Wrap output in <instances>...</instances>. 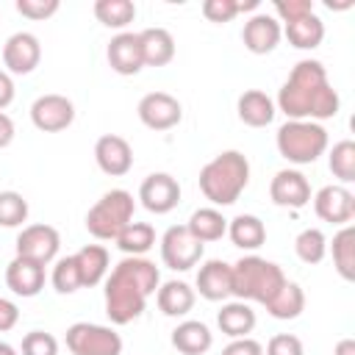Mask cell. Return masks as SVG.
Segmentation results:
<instances>
[{
	"label": "cell",
	"mask_w": 355,
	"mask_h": 355,
	"mask_svg": "<svg viewBox=\"0 0 355 355\" xmlns=\"http://www.w3.org/2000/svg\"><path fill=\"white\" fill-rule=\"evenodd\" d=\"M338 105L341 100L327 80V69L322 67V61L313 58H302L294 64L275 103V108L283 111L288 119H308V122L333 119L338 114Z\"/></svg>",
	"instance_id": "6da1fadb"
},
{
	"label": "cell",
	"mask_w": 355,
	"mask_h": 355,
	"mask_svg": "<svg viewBox=\"0 0 355 355\" xmlns=\"http://www.w3.org/2000/svg\"><path fill=\"white\" fill-rule=\"evenodd\" d=\"M161 272L153 261L125 255L105 275V313L111 324H128L144 313L147 300L158 291Z\"/></svg>",
	"instance_id": "7a4b0ae2"
},
{
	"label": "cell",
	"mask_w": 355,
	"mask_h": 355,
	"mask_svg": "<svg viewBox=\"0 0 355 355\" xmlns=\"http://www.w3.org/2000/svg\"><path fill=\"white\" fill-rule=\"evenodd\" d=\"M197 180L205 200L214 205H233L250 183V161L239 150H225L200 169Z\"/></svg>",
	"instance_id": "3957f363"
},
{
	"label": "cell",
	"mask_w": 355,
	"mask_h": 355,
	"mask_svg": "<svg viewBox=\"0 0 355 355\" xmlns=\"http://www.w3.org/2000/svg\"><path fill=\"white\" fill-rule=\"evenodd\" d=\"M230 269H233V297L244 302L266 305L286 283L283 269L261 255H244L236 263H230Z\"/></svg>",
	"instance_id": "277c9868"
},
{
	"label": "cell",
	"mask_w": 355,
	"mask_h": 355,
	"mask_svg": "<svg viewBox=\"0 0 355 355\" xmlns=\"http://www.w3.org/2000/svg\"><path fill=\"white\" fill-rule=\"evenodd\" d=\"M277 153L288 161V164H313L319 155H324L330 139L327 130L319 122H308V119H286L277 128L275 136Z\"/></svg>",
	"instance_id": "5b68a950"
},
{
	"label": "cell",
	"mask_w": 355,
	"mask_h": 355,
	"mask_svg": "<svg viewBox=\"0 0 355 355\" xmlns=\"http://www.w3.org/2000/svg\"><path fill=\"white\" fill-rule=\"evenodd\" d=\"M133 211H136V202H133V194L125 191V189H111L105 191L86 214V230L100 239V241H111L116 239L130 222H133Z\"/></svg>",
	"instance_id": "8992f818"
},
{
	"label": "cell",
	"mask_w": 355,
	"mask_h": 355,
	"mask_svg": "<svg viewBox=\"0 0 355 355\" xmlns=\"http://www.w3.org/2000/svg\"><path fill=\"white\" fill-rule=\"evenodd\" d=\"M67 349L72 355H122V336L108 324L75 322L67 327Z\"/></svg>",
	"instance_id": "52a82bcc"
},
{
	"label": "cell",
	"mask_w": 355,
	"mask_h": 355,
	"mask_svg": "<svg viewBox=\"0 0 355 355\" xmlns=\"http://www.w3.org/2000/svg\"><path fill=\"white\" fill-rule=\"evenodd\" d=\"M202 250L205 244L197 241L186 225H172L161 236V261L172 272H189L191 266H197L202 258Z\"/></svg>",
	"instance_id": "ba28073f"
},
{
	"label": "cell",
	"mask_w": 355,
	"mask_h": 355,
	"mask_svg": "<svg viewBox=\"0 0 355 355\" xmlns=\"http://www.w3.org/2000/svg\"><path fill=\"white\" fill-rule=\"evenodd\" d=\"M136 114L144 128L150 130H172L183 119V105L169 92H150L139 100Z\"/></svg>",
	"instance_id": "9c48e42d"
},
{
	"label": "cell",
	"mask_w": 355,
	"mask_h": 355,
	"mask_svg": "<svg viewBox=\"0 0 355 355\" xmlns=\"http://www.w3.org/2000/svg\"><path fill=\"white\" fill-rule=\"evenodd\" d=\"M58 247H61V236L53 225H25L17 236V255L22 258H31L42 266H47L50 261H55L58 255Z\"/></svg>",
	"instance_id": "30bf717a"
},
{
	"label": "cell",
	"mask_w": 355,
	"mask_h": 355,
	"mask_svg": "<svg viewBox=\"0 0 355 355\" xmlns=\"http://www.w3.org/2000/svg\"><path fill=\"white\" fill-rule=\"evenodd\" d=\"M31 122L42 133L67 130L75 122V105L64 94H42L31 105Z\"/></svg>",
	"instance_id": "8fae6325"
},
{
	"label": "cell",
	"mask_w": 355,
	"mask_h": 355,
	"mask_svg": "<svg viewBox=\"0 0 355 355\" xmlns=\"http://www.w3.org/2000/svg\"><path fill=\"white\" fill-rule=\"evenodd\" d=\"M139 200H141V205H144L150 214H155V216L169 214V211H175L178 202H180V183H178V178H172L169 172H153V175H147V178L141 180V186H139Z\"/></svg>",
	"instance_id": "7c38bea8"
},
{
	"label": "cell",
	"mask_w": 355,
	"mask_h": 355,
	"mask_svg": "<svg viewBox=\"0 0 355 355\" xmlns=\"http://www.w3.org/2000/svg\"><path fill=\"white\" fill-rule=\"evenodd\" d=\"M313 211L322 222H330V225H349L352 216H355V194L341 186V183H330V186H322L313 197Z\"/></svg>",
	"instance_id": "4fadbf2b"
},
{
	"label": "cell",
	"mask_w": 355,
	"mask_h": 355,
	"mask_svg": "<svg viewBox=\"0 0 355 355\" xmlns=\"http://www.w3.org/2000/svg\"><path fill=\"white\" fill-rule=\"evenodd\" d=\"M42 61V44L33 33H11L3 44V67L8 75H31Z\"/></svg>",
	"instance_id": "5bb4252c"
},
{
	"label": "cell",
	"mask_w": 355,
	"mask_h": 355,
	"mask_svg": "<svg viewBox=\"0 0 355 355\" xmlns=\"http://www.w3.org/2000/svg\"><path fill=\"white\" fill-rule=\"evenodd\" d=\"M94 161H97L100 172H105L111 178H122L133 169V147L128 139H122L116 133H105L94 141Z\"/></svg>",
	"instance_id": "9a60e30c"
},
{
	"label": "cell",
	"mask_w": 355,
	"mask_h": 355,
	"mask_svg": "<svg viewBox=\"0 0 355 355\" xmlns=\"http://www.w3.org/2000/svg\"><path fill=\"white\" fill-rule=\"evenodd\" d=\"M269 197L280 208H305L311 202V183L300 169H280L269 183Z\"/></svg>",
	"instance_id": "2e32d148"
},
{
	"label": "cell",
	"mask_w": 355,
	"mask_h": 355,
	"mask_svg": "<svg viewBox=\"0 0 355 355\" xmlns=\"http://www.w3.org/2000/svg\"><path fill=\"white\" fill-rule=\"evenodd\" d=\"M280 39H283V28H280V22L272 17V14H252L247 22H244V28H241V42H244V47L250 50V53H255V55H266V53H272L277 44H280Z\"/></svg>",
	"instance_id": "e0dca14e"
},
{
	"label": "cell",
	"mask_w": 355,
	"mask_h": 355,
	"mask_svg": "<svg viewBox=\"0 0 355 355\" xmlns=\"http://www.w3.org/2000/svg\"><path fill=\"white\" fill-rule=\"evenodd\" d=\"M197 291L208 302H222L233 297V269L222 258H211L197 272Z\"/></svg>",
	"instance_id": "ac0fdd59"
},
{
	"label": "cell",
	"mask_w": 355,
	"mask_h": 355,
	"mask_svg": "<svg viewBox=\"0 0 355 355\" xmlns=\"http://www.w3.org/2000/svg\"><path fill=\"white\" fill-rule=\"evenodd\" d=\"M105 58H108V67L116 75H136V72H141L144 58H141L139 33H130V31L116 33L108 42V47H105Z\"/></svg>",
	"instance_id": "d6986e66"
},
{
	"label": "cell",
	"mask_w": 355,
	"mask_h": 355,
	"mask_svg": "<svg viewBox=\"0 0 355 355\" xmlns=\"http://www.w3.org/2000/svg\"><path fill=\"white\" fill-rule=\"evenodd\" d=\"M6 286L17 297H36L44 288V266L31 258L14 255L11 263L6 266Z\"/></svg>",
	"instance_id": "ffe728a7"
},
{
	"label": "cell",
	"mask_w": 355,
	"mask_h": 355,
	"mask_svg": "<svg viewBox=\"0 0 355 355\" xmlns=\"http://www.w3.org/2000/svg\"><path fill=\"white\" fill-rule=\"evenodd\" d=\"M194 300H197V291H194L189 283H183V280H166V283H161L158 291H155L158 311H161L164 316H172V319L186 316V313L194 308Z\"/></svg>",
	"instance_id": "44dd1931"
},
{
	"label": "cell",
	"mask_w": 355,
	"mask_h": 355,
	"mask_svg": "<svg viewBox=\"0 0 355 355\" xmlns=\"http://www.w3.org/2000/svg\"><path fill=\"white\" fill-rule=\"evenodd\" d=\"M172 347L180 352V355H205L214 344V333L208 330L205 322H197V319H186L180 322L175 330H172Z\"/></svg>",
	"instance_id": "7402d4cb"
},
{
	"label": "cell",
	"mask_w": 355,
	"mask_h": 355,
	"mask_svg": "<svg viewBox=\"0 0 355 355\" xmlns=\"http://www.w3.org/2000/svg\"><path fill=\"white\" fill-rule=\"evenodd\" d=\"M236 111H239V119L244 125H250V128H266L275 119V114H277L275 100L266 92H261V89H247L239 97Z\"/></svg>",
	"instance_id": "603a6c76"
},
{
	"label": "cell",
	"mask_w": 355,
	"mask_h": 355,
	"mask_svg": "<svg viewBox=\"0 0 355 355\" xmlns=\"http://www.w3.org/2000/svg\"><path fill=\"white\" fill-rule=\"evenodd\" d=\"M144 67H166L175 58V39L166 28H144L139 33Z\"/></svg>",
	"instance_id": "cb8c5ba5"
},
{
	"label": "cell",
	"mask_w": 355,
	"mask_h": 355,
	"mask_svg": "<svg viewBox=\"0 0 355 355\" xmlns=\"http://www.w3.org/2000/svg\"><path fill=\"white\" fill-rule=\"evenodd\" d=\"M255 311L250 308V302H244V300H233V302H225L222 308H219V313H216V324H219V330L225 333V336H230V338H244V336H250L252 333V327H255Z\"/></svg>",
	"instance_id": "d4e9b609"
},
{
	"label": "cell",
	"mask_w": 355,
	"mask_h": 355,
	"mask_svg": "<svg viewBox=\"0 0 355 355\" xmlns=\"http://www.w3.org/2000/svg\"><path fill=\"white\" fill-rule=\"evenodd\" d=\"M72 258H75L78 272H80V286H89L92 288V286H97V283L105 280L111 258H108V250L103 244H86Z\"/></svg>",
	"instance_id": "484cf974"
},
{
	"label": "cell",
	"mask_w": 355,
	"mask_h": 355,
	"mask_svg": "<svg viewBox=\"0 0 355 355\" xmlns=\"http://www.w3.org/2000/svg\"><path fill=\"white\" fill-rule=\"evenodd\" d=\"M227 236L241 250H258L266 241V225L255 214H239L227 222Z\"/></svg>",
	"instance_id": "4316f807"
},
{
	"label": "cell",
	"mask_w": 355,
	"mask_h": 355,
	"mask_svg": "<svg viewBox=\"0 0 355 355\" xmlns=\"http://www.w3.org/2000/svg\"><path fill=\"white\" fill-rule=\"evenodd\" d=\"M283 36H286L288 44L297 47V50H313V47H319L322 39H324V22H322L316 14H308V17L297 19V22H288V25L283 28Z\"/></svg>",
	"instance_id": "83f0119b"
},
{
	"label": "cell",
	"mask_w": 355,
	"mask_h": 355,
	"mask_svg": "<svg viewBox=\"0 0 355 355\" xmlns=\"http://www.w3.org/2000/svg\"><path fill=\"white\" fill-rule=\"evenodd\" d=\"M186 227L191 230V236H194L197 241L208 244V241H219V239L227 233V219H225L216 208H197V211L189 216Z\"/></svg>",
	"instance_id": "f1b7e54d"
},
{
	"label": "cell",
	"mask_w": 355,
	"mask_h": 355,
	"mask_svg": "<svg viewBox=\"0 0 355 355\" xmlns=\"http://www.w3.org/2000/svg\"><path fill=\"white\" fill-rule=\"evenodd\" d=\"M327 250L333 252V266L344 280H355V227L344 225L336 236L333 244H327Z\"/></svg>",
	"instance_id": "f546056e"
},
{
	"label": "cell",
	"mask_w": 355,
	"mask_h": 355,
	"mask_svg": "<svg viewBox=\"0 0 355 355\" xmlns=\"http://www.w3.org/2000/svg\"><path fill=\"white\" fill-rule=\"evenodd\" d=\"M269 316L275 319H297L302 311H305V291L300 288V283H291L286 280L283 288L263 305Z\"/></svg>",
	"instance_id": "4dcf8cb0"
},
{
	"label": "cell",
	"mask_w": 355,
	"mask_h": 355,
	"mask_svg": "<svg viewBox=\"0 0 355 355\" xmlns=\"http://www.w3.org/2000/svg\"><path fill=\"white\" fill-rule=\"evenodd\" d=\"M114 241L125 255L141 258L150 247H155V227L150 222H130Z\"/></svg>",
	"instance_id": "1f68e13d"
},
{
	"label": "cell",
	"mask_w": 355,
	"mask_h": 355,
	"mask_svg": "<svg viewBox=\"0 0 355 355\" xmlns=\"http://www.w3.org/2000/svg\"><path fill=\"white\" fill-rule=\"evenodd\" d=\"M94 17L105 28H128L136 19V3L133 0H97L94 3Z\"/></svg>",
	"instance_id": "d6a6232c"
},
{
	"label": "cell",
	"mask_w": 355,
	"mask_h": 355,
	"mask_svg": "<svg viewBox=\"0 0 355 355\" xmlns=\"http://www.w3.org/2000/svg\"><path fill=\"white\" fill-rule=\"evenodd\" d=\"M294 252L302 263H322L327 255V236L319 227H305L294 239Z\"/></svg>",
	"instance_id": "836d02e7"
},
{
	"label": "cell",
	"mask_w": 355,
	"mask_h": 355,
	"mask_svg": "<svg viewBox=\"0 0 355 355\" xmlns=\"http://www.w3.org/2000/svg\"><path fill=\"white\" fill-rule=\"evenodd\" d=\"M327 166L333 172V178L341 180V186L355 180V141L352 139H341L333 144L330 155H327Z\"/></svg>",
	"instance_id": "e575fe53"
},
{
	"label": "cell",
	"mask_w": 355,
	"mask_h": 355,
	"mask_svg": "<svg viewBox=\"0 0 355 355\" xmlns=\"http://www.w3.org/2000/svg\"><path fill=\"white\" fill-rule=\"evenodd\" d=\"M28 200L19 191H0V227H19L28 219Z\"/></svg>",
	"instance_id": "d590c367"
},
{
	"label": "cell",
	"mask_w": 355,
	"mask_h": 355,
	"mask_svg": "<svg viewBox=\"0 0 355 355\" xmlns=\"http://www.w3.org/2000/svg\"><path fill=\"white\" fill-rule=\"evenodd\" d=\"M50 283H53V288L58 294H75L78 288H83L80 286V272H78V263H75L72 255L55 261L53 275H50Z\"/></svg>",
	"instance_id": "8d00e7d4"
},
{
	"label": "cell",
	"mask_w": 355,
	"mask_h": 355,
	"mask_svg": "<svg viewBox=\"0 0 355 355\" xmlns=\"http://www.w3.org/2000/svg\"><path fill=\"white\" fill-rule=\"evenodd\" d=\"M22 355H58V341L53 333H44V330H31L22 336V347H19Z\"/></svg>",
	"instance_id": "74e56055"
},
{
	"label": "cell",
	"mask_w": 355,
	"mask_h": 355,
	"mask_svg": "<svg viewBox=\"0 0 355 355\" xmlns=\"http://www.w3.org/2000/svg\"><path fill=\"white\" fill-rule=\"evenodd\" d=\"M275 19L277 22H297L308 14H313V3L311 0H275Z\"/></svg>",
	"instance_id": "f35d334b"
},
{
	"label": "cell",
	"mask_w": 355,
	"mask_h": 355,
	"mask_svg": "<svg viewBox=\"0 0 355 355\" xmlns=\"http://www.w3.org/2000/svg\"><path fill=\"white\" fill-rule=\"evenodd\" d=\"M14 8L28 19H47L61 8V3L58 0H17Z\"/></svg>",
	"instance_id": "ab89813d"
},
{
	"label": "cell",
	"mask_w": 355,
	"mask_h": 355,
	"mask_svg": "<svg viewBox=\"0 0 355 355\" xmlns=\"http://www.w3.org/2000/svg\"><path fill=\"white\" fill-rule=\"evenodd\" d=\"M239 14V0H205L202 3V17L208 22H230Z\"/></svg>",
	"instance_id": "60d3db41"
},
{
	"label": "cell",
	"mask_w": 355,
	"mask_h": 355,
	"mask_svg": "<svg viewBox=\"0 0 355 355\" xmlns=\"http://www.w3.org/2000/svg\"><path fill=\"white\" fill-rule=\"evenodd\" d=\"M263 355H305V347L294 333H277L269 338Z\"/></svg>",
	"instance_id": "b9f144b4"
},
{
	"label": "cell",
	"mask_w": 355,
	"mask_h": 355,
	"mask_svg": "<svg viewBox=\"0 0 355 355\" xmlns=\"http://www.w3.org/2000/svg\"><path fill=\"white\" fill-rule=\"evenodd\" d=\"M222 355H263V347H261L255 338L244 336V338H233V341L222 349Z\"/></svg>",
	"instance_id": "7bdbcfd3"
},
{
	"label": "cell",
	"mask_w": 355,
	"mask_h": 355,
	"mask_svg": "<svg viewBox=\"0 0 355 355\" xmlns=\"http://www.w3.org/2000/svg\"><path fill=\"white\" fill-rule=\"evenodd\" d=\"M17 322H19V308L11 300L0 297V333H8L11 327H17Z\"/></svg>",
	"instance_id": "ee69618b"
},
{
	"label": "cell",
	"mask_w": 355,
	"mask_h": 355,
	"mask_svg": "<svg viewBox=\"0 0 355 355\" xmlns=\"http://www.w3.org/2000/svg\"><path fill=\"white\" fill-rule=\"evenodd\" d=\"M14 103V80L6 69H0V111Z\"/></svg>",
	"instance_id": "f6af8a7d"
},
{
	"label": "cell",
	"mask_w": 355,
	"mask_h": 355,
	"mask_svg": "<svg viewBox=\"0 0 355 355\" xmlns=\"http://www.w3.org/2000/svg\"><path fill=\"white\" fill-rule=\"evenodd\" d=\"M11 141H14V119L6 111H0V150H6Z\"/></svg>",
	"instance_id": "bcb514c9"
},
{
	"label": "cell",
	"mask_w": 355,
	"mask_h": 355,
	"mask_svg": "<svg viewBox=\"0 0 355 355\" xmlns=\"http://www.w3.org/2000/svg\"><path fill=\"white\" fill-rule=\"evenodd\" d=\"M333 355H355V338H341L333 349Z\"/></svg>",
	"instance_id": "7dc6e473"
},
{
	"label": "cell",
	"mask_w": 355,
	"mask_h": 355,
	"mask_svg": "<svg viewBox=\"0 0 355 355\" xmlns=\"http://www.w3.org/2000/svg\"><path fill=\"white\" fill-rule=\"evenodd\" d=\"M0 355H17V349L8 341H0Z\"/></svg>",
	"instance_id": "c3c4849f"
}]
</instances>
